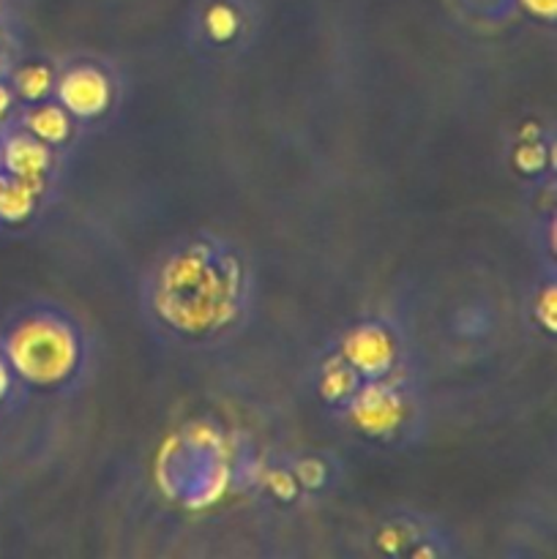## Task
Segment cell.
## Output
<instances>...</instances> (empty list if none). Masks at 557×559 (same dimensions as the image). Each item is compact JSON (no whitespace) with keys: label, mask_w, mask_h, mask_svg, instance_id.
<instances>
[{"label":"cell","mask_w":557,"mask_h":559,"mask_svg":"<svg viewBox=\"0 0 557 559\" xmlns=\"http://www.w3.org/2000/svg\"><path fill=\"white\" fill-rule=\"evenodd\" d=\"M235 309V276L213 262L205 246H191L164 271L162 311L183 331H208L229 320Z\"/></svg>","instance_id":"1"},{"label":"cell","mask_w":557,"mask_h":559,"mask_svg":"<svg viewBox=\"0 0 557 559\" xmlns=\"http://www.w3.org/2000/svg\"><path fill=\"white\" fill-rule=\"evenodd\" d=\"M5 355L22 380L33 385H58L80 360V342L71 325L49 314L27 317L5 342Z\"/></svg>","instance_id":"2"},{"label":"cell","mask_w":557,"mask_h":559,"mask_svg":"<svg viewBox=\"0 0 557 559\" xmlns=\"http://www.w3.org/2000/svg\"><path fill=\"white\" fill-rule=\"evenodd\" d=\"M58 96L66 112L76 115V118H96L107 109L112 93H109V82L102 71L82 66L60 80Z\"/></svg>","instance_id":"3"},{"label":"cell","mask_w":557,"mask_h":559,"mask_svg":"<svg viewBox=\"0 0 557 559\" xmlns=\"http://www.w3.org/2000/svg\"><path fill=\"white\" fill-rule=\"evenodd\" d=\"M344 358L353 366L355 371H364V374L377 377L382 371H388L393 360V342L382 328L366 325L358 328L347 336L344 342Z\"/></svg>","instance_id":"4"},{"label":"cell","mask_w":557,"mask_h":559,"mask_svg":"<svg viewBox=\"0 0 557 559\" xmlns=\"http://www.w3.org/2000/svg\"><path fill=\"white\" fill-rule=\"evenodd\" d=\"M353 415L355 424L364 431H369V435H386V431H391L393 426L399 424V418H402V402H399L391 391H386V388L380 385L366 388V391L360 393L358 404H355Z\"/></svg>","instance_id":"5"},{"label":"cell","mask_w":557,"mask_h":559,"mask_svg":"<svg viewBox=\"0 0 557 559\" xmlns=\"http://www.w3.org/2000/svg\"><path fill=\"white\" fill-rule=\"evenodd\" d=\"M0 164L9 169L11 178L20 180H42L49 167V151L36 136H11L0 151Z\"/></svg>","instance_id":"6"},{"label":"cell","mask_w":557,"mask_h":559,"mask_svg":"<svg viewBox=\"0 0 557 559\" xmlns=\"http://www.w3.org/2000/svg\"><path fill=\"white\" fill-rule=\"evenodd\" d=\"M25 126L36 140L47 142V145H60L71 134L69 115H66L63 107H55V104H42V107L31 109Z\"/></svg>","instance_id":"7"},{"label":"cell","mask_w":557,"mask_h":559,"mask_svg":"<svg viewBox=\"0 0 557 559\" xmlns=\"http://www.w3.org/2000/svg\"><path fill=\"white\" fill-rule=\"evenodd\" d=\"M38 191H42V180H0V218L3 222H22L27 213L33 211Z\"/></svg>","instance_id":"8"},{"label":"cell","mask_w":557,"mask_h":559,"mask_svg":"<svg viewBox=\"0 0 557 559\" xmlns=\"http://www.w3.org/2000/svg\"><path fill=\"white\" fill-rule=\"evenodd\" d=\"M49 87H52V74H49L47 66L33 63L16 74V93L27 98V102H42L49 93Z\"/></svg>","instance_id":"9"},{"label":"cell","mask_w":557,"mask_h":559,"mask_svg":"<svg viewBox=\"0 0 557 559\" xmlns=\"http://www.w3.org/2000/svg\"><path fill=\"white\" fill-rule=\"evenodd\" d=\"M358 385V374H355L353 366H333L325 377H322V396L328 402H342Z\"/></svg>","instance_id":"10"},{"label":"cell","mask_w":557,"mask_h":559,"mask_svg":"<svg viewBox=\"0 0 557 559\" xmlns=\"http://www.w3.org/2000/svg\"><path fill=\"white\" fill-rule=\"evenodd\" d=\"M208 31H211V36L218 38V41H227V38H233L235 31H238V16H235V11L229 9V5H213V9L208 11Z\"/></svg>","instance_id":"11"},{"label":"cell","mask_w":557,"mask_h":559,"mask_svg":"<svg viewBox=\"0 0 557 559\" xmlns=\"http://www.w3.org/2000/svg\"><path fill=\"white\" fill-rule=\"evenodd\" d=\"M546 156H544V147L538 142H528L517 151V164L524 169V173H535V169L544 167Z\"/></svg>","instance_id":"12"},{"label":"cell","mask_w":557,"mask_h":559,"mask_svg":"<svg viewBox=\"0 0 557 559\" xmlns=\"http://www.w3.org/2000/svg\"><path fill=\"white\" fill-rule=\"evenodd\" d=\"M298 480L304 486H309V489H317L325 480V467L320 462H315V459H306V462L298 464Z\"/></svg>","instance_id":"13"},{"label":"cell","mask_w":557,"mask_h":559,"mask_svg":"<svg viewBox=\"0 0 557 559\" xmlns=\"http://www.w3.org/2000/svg\"><path fill=\"white\" fill-rule=\"evenodd\" d=\"M268 486H271L282 500H289V497L295 495V480L289 478L287 473H271L268 475Z\"/></svg>","instance_id":"14"},{"label":"cell","mask_w":557,"mask_h":559,"mask_svg":"<svg viewBox=\"0 0 557 559\" xmlns=\"http://www.w3.org/2000/svg\"><path fill=\"white\" fill-rule=\"evenodd\" d=\"M524 9L533 11L535 16H546V20H552L557 11V0H522Z\"/></svg>","instance_id":"15"},{"label":"cell","mask_w":557,"mask_h":559,"mask_svg":"<svg viewBox=\"0 0 557 559\" xmlns=\"http://www.w3.org/2000/svg\"><path fill=\"white\" fill-rule=\"evenodd\" d=\"M544 325L555 331V293L552 289L544 295Z\"/></svg>","instance_id":"16"},{"label":"cell","mask_w":557,"mask_h":559,"mask_svg":"<svg viewBox=\"0 0 557 559\" xmlns=\"http://www.w3.org/2000/svg\"><path fill=\"white\" fill-rule=\"evenodd\" d=\"M9 385H11V374H9V366L3 364V360H0V399L5 396V393H9Z\"/></svg>","instance_id":"17"},{"label":"cell","mask_w":557,"mask_h":559,"mask_svg":"<svg viewBox=\"0 0 557 559\" xmlns=\"http://www.w3.org/2000/svg\"><path fill=\"white\" fill-rule=\"evenodd\" d=\"M9 107H11V93H9V87L0 85V120L5 118V112H9Z\"/></svg>","instance_id":"18"}]
</instances>
